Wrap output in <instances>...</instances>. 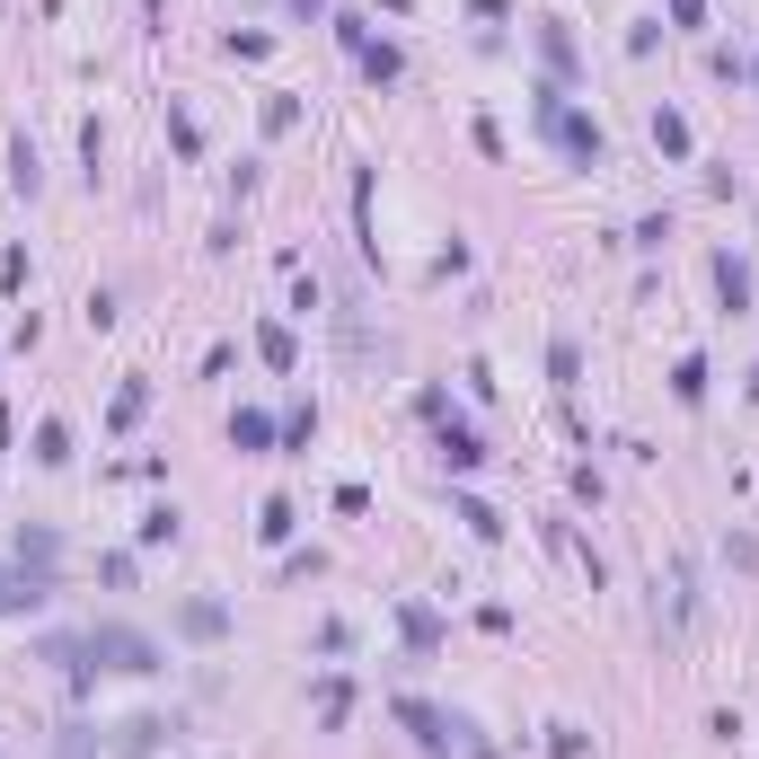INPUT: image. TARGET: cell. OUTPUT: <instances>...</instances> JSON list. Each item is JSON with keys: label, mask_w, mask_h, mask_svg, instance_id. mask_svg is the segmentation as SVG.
I'll return each instance as SVG.
<instances>
[{"label": "cell", "mask_w": 759, "mask_h": 759, "mask_svg": "<svg viewBox=\"0 0 759 759\" xmlns=\"http://www.w3.org/2000/svg\"><path fill=\"white\" fill-rule=\"evenodd\" d=\"M388 716H397V724H406L433 759H495L486 742H477V724H469V716H451V707H433V698H397Z\"/></svg>", "instance_id": "1"}, {"label": "cell", "mask_w": 759, "mask_h": 759, "mask_svg": "<svg viewBox=\"0 0 759 759\" xmlns=\"http://www.w3.org/2000/svg\"><path fill=\"white\" fill-rule=\"evenodd\" d=\"M539 132H548V141H556L565 159H583V168H601V159H610V141H601V125H592V116H574L556 80L539 89Z\"/></svg>", "instance_id": "2"}, {"label": "cell", "mask_w": 759, "mask_h": 759, "mask_svg": "<svg viewBox=\"0 0 759 759\" xmlns=\"http://www.w3.org/2000/svg\"><path fill=\"white\" fill-rule=\"evenodd\" d=\"M80 653H89V671H132V680L168 662V653H159V644H150L141 628H116V619H98V628L80 635Z\"/></svg>", "instance_id": "3"}, {"label": "cell", "mask_w": 759, "mask_h": 759, "mask_svg": "<svg viewBox=\"0 0 759 759\" xmlns=\"http://www.w3.org/2000/svg\"><path fill=\"white\" fill-rule=\"evenodd\" d=\"M45 592H53V583H45L36 565H0V619H27V610H45Z\"/></svg>", "instance_id": "4"}, {"label": "cell", "mask_w": 759, "mask_h": 759, "mask_svg": "<svg viewBox=\"0 0 759 759\" xmlns=\"http://www.w3.org/2000/svg\"><path fill=\"white\" fill-rule=\"evenodd\" d=\"M177 635L213 644V635H230V610H221V601H177Z\"/></svg>", "instance_id": "5"}, {"label": "cell", "mask_w": 759, "mask_h": 759, "mask_svg": "<svg viewBox=\"0 0 759 759\" xmlns=\"http://www.w3.org/2000/svg\"><path fill=\"white\" fill-rule=\"evenodd\" d=\"M539 53H548V71H556V80H574V71H583V53H574L565 18H539Z\"/></svg>", "instance_id": "6"}, {"label": "cell", "mask_w": 759, "mask_h": 759, "mask_svg": "<svg viewBox=\"0 0 759 759\" xmlns=\"http://www.w3.org/2000/svg\"><path fill=\"white\" fill-rule=\"evenodd\" d=\"M477 460H486V442H477L469 424H442V469H451V477H469Z\"/></svg>", "instance_id": "7"}, {"label": "cell", "mask_w": 759, "mask_h": 759, "mask_svg": "<svg viewBox=\"0 0 759 759\" xmlns=\"http://www.w3.org/2000/svg\"><path fill=\"white\" fill-rule=\"evenodd\" d=\"M274 433H283V424H274L265 406H239V415H230V442H239V451H274Z\"/></svg>", "instance_id": "8"}, {"label": "cell", "mask_w": 759, "mask_h": 759, "mask_svg": "<svg viewBox=\"0 0 759 759\" xmlns=\"http://www.w3.org/2000/svg\"><path fill=\"white\" fill-rule=\"evenodd\" d=\"M716 292H724V309L742 318V309H751V265H742V256H716Z\"/></svg>", "instance_id": "9"}, {"label": "cell", "mask_w": 759, "mask_h": 759, "mask_svg": "<svg viewBox=\"0 0 759 759\" xmlns=\"http://www.w3.org/2000/svg\"><path fill=\"white\" fill-rule=\"evenodd\" d=\"M256 354H265L274 372H292V363H300V336H292L283 318H265V327H256Z\"/></svg>", "instance_id": "10"}, {"label": "cell", "mask_w": 759, "mask_h": 759, "mask_svg": "<svg viewBox=\"0 0 759 759\" xmlns=\"http://www.w3.org/2000/svg\"><path fill=\"white\" fill-rule=\"evenodd\" d=\"M653 150L662 159H689V116L680 107H653Z\"/></svg>", "instance_id": "11"}, {"label": "cell", "mask_w": 759, "mask_h": 759, "mask_svg": "<svg viewBox=\"0 0 759 759\" xmlns=\"http://www.w3.org/2000/svg\"><path fill=\"white\" fill-rule=\"evenodd\" d=\"M168 742V716H125L116 724V751H159Z\"/></svg>", "instance_id": "12"}, {"label": "cell", "mask_w": 759, "mask_h": 759, "mask_svg": "<svg viewBox=\"0 0 759 759\" xmlns=\"http://www.w3.org/2000/svg\"><path fill=\"white\" fill-rule=\"evenodd\" d=\"M397 628H406V644H415V653H433V644H442V619H433L424 601H406V610H397Z\"/></svg>", "instance_id": "13"}, {"label": "cell", "mask_w": 759, "mask_h": 759, "mask_svg": "<svg viewBox=\"0 0 759 759\" xmlns=\"http://www.w3.org/2000/svg\"><path fill=\"white\" fill-rule=\"evenodd\" d=\"M141 415H150V379H125V388H116V406H107V424L125 433V424H141Z\"/></svg>", "instance_id": "14"}, {"label": "cell", "mask_w": 759, "mask_h": 759, "mask_svg": "<svg viewBox=\"0 0 759 759\" xmlns=\"http://www.w3.org/2000/svg\"><path fill=\"white\" fill-rule=\"evenodd\" d=\"M9 186H18V195H36V186H45V168H36V141H27V132L9 141Z\"/></svg>", "instance_id": "15"}, {"label": "cell", "mask_w": 759, "mask_h": 759, "mask_svg": "<svg viewBox=\"0 0 759 759\" xmlns=\"http://www.w3.org/2000/svg\"><path fill=\"white\" fill-rule=\"evenodd\" d=\"M36 460H45V469H62V460H71V424H62V415H45V424H36Z\"/></svg>", "instance_id": "16"}, {"label": "cell", "mask_w": 759, "mask_h": 759, "mask_svg": "<svg viewBox=\"0 0 759 759\" xmlns=\"http://www.w3.org/2000/svg\"><path fill=\"white\" fill-rule=\"evenodd\" d=\"M292 521H300V512L283 504V495H265V512H256V539H265V548H283V539H292Z\"/></svg>", "instance_id": "17"}, {"label": "cell", "mask_w": 759, "mask_h": 759, "mask_svg": "<svg viewBox=\"0 0 759 759\" xmlns=\"http://www.w3.org/2000/svg\"><path fill=\"white\" fill-rule=\"evenodd\" d=\"M671 397H680V406H698V397H707V363H698V354H680V363H671Z\"/></svg>", "instance_id": "18"}, {"label": "cell", "mask_w": 759, "mask_h": 759, "mask_svg": "<svg viewBox=\"0 0 759 759\" xmlns=\"http://www.w3.org/2000/svg\"><path fill=\"white\" fill-rule=\"evenodd\" d=\"M460 521H469L477 539H504V512H495V504H477V495H460Z\"/></svg>", "instance_id": "19"}, {"label": "cell", "mask_w": 759, "mask_h": 759, "mask_svg": "<svg viewBox=\"0 0 759 759\" xmlns=\"http://www.w3.org/2000/svg\"><path fill=\"white\" fill-rule=\"evenodd\" d=\"M548 751L556 759H592V733H583V724H548Z\"/></svg>", "instance_id": "20"}, {"label": "cell", "mask_w": 759, "mask_h": 759, "mask_svg": "<svg viewBox=\"0 0 759 759\" xmlns=\"http://www.w3.org/2000/svg\"><path fill=\"white\" fill-rule=\"evenodd\" d=\"M354 62H363V80H372V89H388V80H397V53H388V45H363Z\"/></svg>", "instance_id": "21"}, {"label": "cell", "mask_w": 759, "mask_h": 759, "mask_svg": "<svg viewBox=\"0 0 759 759\" xmlns=\"http://www.w3.org/2000/svg\"><path fill=\"white\" fill-rule=\"evenodd\" d=\"M18 565L45 574V565H53V530H18Z\"/></svg>", "instance_id": "22"}, {"label": "cell", "mask_w": 759, "mask_h": 759, "mask_svg": "<svg viewBox=\"0 0 759 759\" xmlns=\"http://www.w3.org/2000/svg\"><path fill=\"white\" fill-rule=\"evenodd\" d=\"M168 141H177V150H186V159H195V150H204V125H195V116H186V107H168Z\"/></svg>", "instance_id": "23"}, {"label": "cell", "mask_w": 759, "mask_h": 759, "mask_svg": "<svg viewBox=\"0 0 759 759\" xmlns=\"http://www.w3.org/2000/svg\"><path fill=\"white\" fill-rule=\"evenodd\" d=\"M309 433H318V406H292V415H283V442H292V451H309Z\"/></svg>", "instance_id": "24"}, {"label": "cell", "mask_w": 759, "mask_h": 759, "mask_svg": "<svg viewBox=\"0 0 759 759\" xmlns=\"http://www.w3.org/2000/svg\"><path fill=\"white\" fill-rule=\"evenodd\" d=\"M132 539H141V548H168V539H177V512L159 504V512H150V521H141V530H132Z\"/></svg>", "instance_id": "25"}, {"label": "cell", "mask_w": 759, "mask_h": 759, "mask_svg": "<svg viewBox=\"0 0 759 759\" xmlns=\"http://www.w3.org/2000/svg\"><path fill=\"white\" fill-rule=\"evenodd\" d=\"M300 125V98H265V132H292Z\"/></svg>", "instance_id": "26"}, {"label": "cell", "mask_w": 759, "mask_h": 759, "mask_svg": "<svg viewBox=\"0 0 759 759\" xmlns=\"http://www.w3.org/2000/svg\"><path fill=\"white\" fill-rule=\"evenodd\" d=\"M671 27H707V0H671Z\"/></svg>", "instance_id": "27"}]
</instances>
